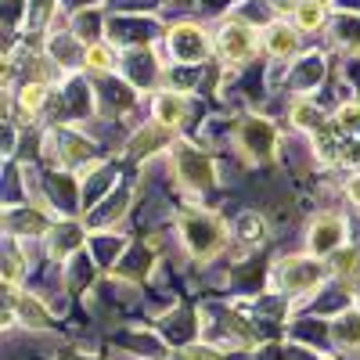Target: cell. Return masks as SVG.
<instances>
[{"label":"cell","instance_id":"1","mask_svg":"<svg viewBox=\"0 0 360 360\" xmlns=\"http://www.w3.org/2000/svg\"><path fill=\"white\" fill-rule=\"evenodd\" d=\"M180 231H184V242L195 256H213L220 245H224V224L217 217H205V213H195V217H184V224H180Z\"/></svg>","mask_w":360,"mask_h":360},{"label":"cell","instance_id":"2","mask_svg":"<svg viewBox=\"0 0 360 360\" xmlns=\"http://www.w3.org/2000/svg\"><path fill=\"white\" fill-rule=\"evenodd\" d=\"M238 144L245 148V155L252 162H266L274 155V127L263 123V119H245V123L238 127Z\"/></svg>","mask_w":360,"mask_h":360},{"label":"cell","instance_id":"3","mask_svg":"<svg viewBox=\"0 0 360 360\" xmlns=\"http://www.w3.org/2000/svg\"><path fill=\"white\" fill-rule=\"evenodd\" d=\"M176 166H180V180H184L188 188H195V191L213 188V162H209L202 152H195V148H180Z\"/></svg>","mask_w":360,"mask_h":360},{"label":"cell","instance_id":"4","mask_svg":"<svg viewBox=\"0 0 360 360\" xmlns=\"http://www.w3.org/2000/svg\"><path fill=\"white\" fill-rule=\"evenodd\" d=\"M169 51H173V58H180V62H198V58L205 54L202 29H195V25H176L173 33H169Z\"/></svg>","mask_w":360,"mask_h":360},{"label":"cell","instance_id":"5","mask_svg":"<svg viewBox=\"0 0 360 360\" xmlns=\"http://www.w3.org/2000/svg\"><path fill=\"white\" fill-rule=\"evenodd\" d=\"M220 47H224L227 58L242 62V58L252 54L256 37H252V29H249V25H242V22H227V25H224V33H220Z\"/></svg>","mask_w":360,"mask_h":360},{"label":"cell","instance_id":"6","mask_svg":"<svg viewBox=\"0 0 360 360\" xmlns=\"http://www.w3.org/2000/svg\"><path fill=\"white\" fill-rule=\"evenodd\" d=\"M155 115H159L162 127H176V123H184V115H188V101L180 94H162L155 101Z\"/></svg>","mask_w":360,"mask_h":360},{"label":"cell","instance_id":"7","mask_svg":"<svg viewBox=\"0 0 360 360\" xmlns=\"http://www.w3.org/2000/svg\"><path fill=\"white\" fill-rule=\"evenodd\" d=\"M342 224L335 220V217H321L317 224H314V249H332V245H339L342 242Z\"/></svg>","mask_w":360,"mask_h":360},{"label":"cell","instance_id":"8","mask_svg":"<svg viewBox=\"0 0 360 360\" xmlns=\"http://www.w3.org/2000/svg\"><path fill=\"white\" fill-rule=\"evenodd\" d=\"M324 18V4L321 0H303V4L295 8V25L299 29H317Z\"/></svg>","mask_w":360,"mask_h":360},{"label":"cell","instance_id":"9","mask_svg":"<svg viewBox=\"0 0 360 360\" xmlns=\"http://www.w3.org/2000/svg\"><path fill=\"white\" fill-rule=\"evenodd\" d=\"M335 339L346 342V346H360V314H346L335 324Z\"/></svg>","mask_w":360,"mask_h":360},{"label":"cell","instance_id":"10","mask_svg":"<svg viewBox=\"0 0 360 360\" xmlns=\"http://www.w3.org/2000/svg\"><path fill=\"white\" fill-rule=\"evenodd\" d=\"M266 47L274 54H288L295 47V33H288V25H274V29H270V37H266Z\"/></svg>","mask_w":360,"mask_h":360},{"label":"cell","instance_id":"11","mask_svg":"<svg viewBox=\"0 0 360 360\" xmlns=\"http://www.w3.org/2000/svg\"><path fill=\"white\" fill-rule=\"evenodd\" d=\"M292 119H295V127H303V130H314V134L328 127L324 119H321V112H314L310 105H295V115H292Z\"/></svg>","mask_w":360,"mask_h":360},{"label":"cell","instance_id":"12","mask_svg":"<svg viewBox=\"0 0 360 360\" xmlns=\"http://www.w3.org/2000/svg\"><path fill=\"white\" fill-rule=\"evenodd\" d=\"M314 278H317V266H314V263H295L288 274H285V281H288L292 288H307Z\"/></svg>","mask_w":360,"mask_h":360},{"label":"cell","instance_id":"13","mask_svg":"<svg viewBox=\"0 0 360 360\" xmlns=\"http://www.w3.org/2000/svg\"><path fill=\"white\" fill-rule=\"evenodd\" d=\"M44 98H47V86H44V83H25V86H22V108L33 112V108L44 105Z\"/></svg>","mask_w":360,"mask_h":360},{"label":"cell","instance_id":"14","mask_svg":"<svg viewBox=\"0 0 360 360\" xmlns=\"http://www.w3.org/2000/svg\"><path fill=\"white\" fill-rule=\"evenodd\" d=\"M86 65L112 69V51H108V47H90V51H86Z\"/></svg>","mask_w":360,"mask_h":360},{"label":"cell","instance_id":"15","mask_svg":"<svg viewBox=\"0 0 360 360\" xmlns=\"http://www.w3.org/2000/svg\"><path fill=\"white\" fill-rule=\"evenodd\" d=\"M335 259H339V263H335L339 270H356V252H339Z\"/></svg>","mask_w":360,"mask_h":360}]
</instances>
